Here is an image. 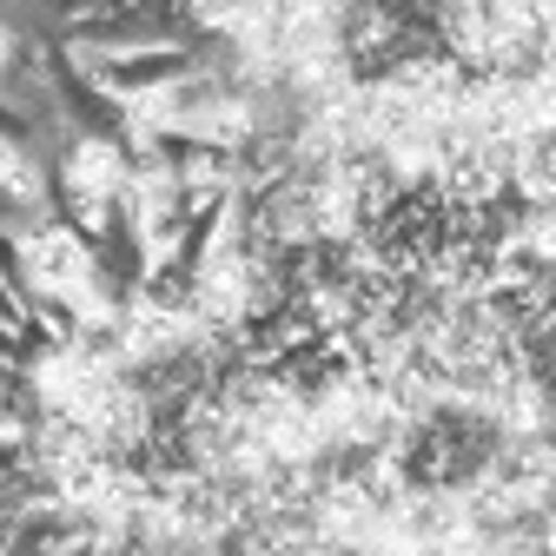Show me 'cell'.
Here are the masks:
<instances>
[{"mask_svg":"<svg viewBox=\"0 0 556 556\" xmlns=\"http://www.w3.org/2000/svg\"><path fill=\"white\" fill-rule=\"evenodd\" d=\"M126 179H132V153H126L119 132H74V139H66V153H60V166H53L60 219L80 226L100 245L113 232V219H119Z\"/></svg>","mask_w":556,"mask_h":556,"instance_id":"cell-1","label":"cell"},{"mask_svg":"<svg viewBox=\"0 0 556 556\" xmlns=\"http://www.w3.org/2000/svg\"><path fill=\"white\" fill-rule=\"evenodd\" d=\"M14 66H21V27H14L8 14H0V80H8Z\"/></svg>","mask_w":556,"mask_h":556,"instance_id":"cell-2","label":"cell"}]
</instances>
